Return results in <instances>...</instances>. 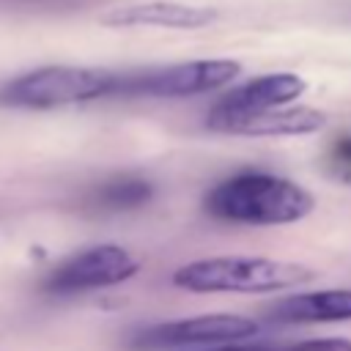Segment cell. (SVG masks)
Returning a JSON list of instances; mask_svg holds the SVG:
<instances>
[{
	"instance_id": "9c48e42d",
	"label": "cell",
	"mask_w": 351,
	"mask_h": 351,
	"mask_svg": "<svg viewBox=\"0 0 351 351\" xmlns=\"http://www.w3.org/2000/svg\"><path fill=\"white\" fill-rule=\"evenodd\" d=\"M307 82L299 74H266L258 80H250L222 96L211 112H250V110H266V107H280L304 93Z\"/></svg>"
},
{
	"instance_id": "3957f363",
	"label": "cell",
	"mask_w": 351,
	"mask_h": 351,
	"mask_svg": "<svg viewBox=\"0 0 351 351\" xmlns=\"http://www.w3.org/2000/svg\"><path fill=\"white\" fill-rule=\"evenodd\" d=\"M115 74L101 69H82V66H44L27 71L0 88V104L8 107H30V110H49L77 101H90L99 96H112L118 88Z\"/></svg>"
},
{
	"instance_id": "52a82bcc",
	"label": "cell",
	"mask_w": 351,
	"mask_h": 351,
	"mask_svg": "<svg viewBox=\"0 0 351 351\" xmlns=\"http://www.w3.org/2000/svg\"><path fill=\"white\" fill-rule=\"evenodd\" d=\"M326 123V115L313 107H266L250 112H208L206 126L225 134L244 137H282V134H310Z\"/></svg>"
},
{
	"instance_id": "8992f818",
	"label": "cell",
	"mask_w": 351,
	"mask_h": 351,
	"mask_svg": "<svg viewBox=\"0 0 351 351\" xmlns=\"http://www.w3.org/2000/svg\"><path fill=\"white\" fill-rule=\"evenodd\" d=\"M258 332V324L244 315H195L181 321H167L151 326L137 335L140 348H178V346H217V343H236L247 340Z\"/></svg>"
},
{
	"instance_id": "277c9868",
	"label": "cell",
	"mask_w": 351,
	"mask_h": 351,
	"mask_svg": "<svg viewBox=\"0 0 351 351\" xmlns=\"http://www.w3.org/2000/svg\"><path fill=\"white\" fill-rule=\"evenodd\" d=\"M239 71L241 66L236 60H189V63H176L140 77H121L115 93L156 96V99L195 96V93H206L233 82Z\"/></svg>"
},
{
	"instance_id": "6da1fadb",
	"label": "cell",
	"mask_w": 351,
	"mask_h": 351,
	"mask_svg": "<svg viewBox=\"0 0 351 351\" xmlns=\"http://www.w3.org/2000/svg\"><path fill=\"white\" fill-rule=\"evenodd\" d=\"M313 195L271 173H239L206 195V208L241 225H291L313 211Z\"/></svg>"
},
{
	"instance_id": "30bf717a",
	"label": "cell",
	"mask_w": 351,
	"mask_h": 351,
	"mask_svg": "<svg viewBox=\"0 0 351 351\" xmlns=\"http://www.w3.org/2000/svg\"><path fill=\"white\" fill-rule=\"evenodd\" d=\"M271 321L282 324H326V321H351V291H310L293 293L277 302L269 313Z\"/></svg>"
},
{
	"instance_id": "ba28073f",
	"label": "cell",
	"mask_w": 351,
	"mask_h": 351,
	"mask_svg": "<svg viewBox=\"0 0 351 351\" xmlns=\"http://www.w3.org/2000/svg\"><path fill=\"white\" fill-rule=\"evenodd\" d=\"M217 19L214 8L203 5H184V3H170V0H156V3H140V5H123L112 8L101 16L104 25L110 27H173V30H195L206 27Z\"/></svg>"
},
{
	"instance_id": "5b68a950",
	"label": "cell",
	"mask_w": 351,
	"mask_h": 351,
	"mask_svg": "<svg viewBox=\"0 0 351 351\" xmlns=\"http://www.w3.org/2000/svg\"><path fill=\"white\" fill-rule=\"evenodd\" d=\"M140 271V263L118 244H99L90 247L66 263H60L47 280L44 288L52 293H80L104 285H118Z\"/></svg>"
},
{
	"instance_id": "4fadbf2b",
	"label": "cell",
	"mask_w": 351,
	"mask_h": 351,
	"mask_svg": "<svg viewBox=\"0 0 351 351\" xmlns=\"http://www.w3.org/2000/svg\"><path fill=\"white\" fill-rule=\"evenodd\" d=\"M329 162H332L335 173H340L343 178H351V134L340 137V140L332 145Z\"/></svg>"
},
{
	"instance_id": "7a4b0ae2",
	"label": "cell",
	"mask_w": 351,
	"mask_h": 351,
	"mask_svg": "<svg viewBox=\"0 0 351 351\" xmlns=\"http://www.w3.org/2000/svg\"><path fill=\"white\" fill-rule=\"evenodd\" d=\"M313 277V269L293 261L219 255L184 263L173 271V285L192 293H269L310 282Z\"/></svg>"
},
{
	"instance_id": "5bb4252c",
	"label": "cell",
	"mask_w": 351,
	"mask_h": 351,
	"mask_svg": "<svg viewBox=\"0 0 351 351\" xmlns=\"http://www.w3.org/2000/svg\"><path fill=\"white\" fill-rule=\"evenodd\" d=\"M217 351H269V348H250V346H222Z\"/></svg>"
},
{
	"instance_id": "8fae6325",
	"label": "cell",
	"mask_w": 351,
	"mask_h": 351,
	"mask_svg": "<svg viewBox=\"0 0 351 351\" xmlns=\"http://www.w3.org/2000/svg\"><path fill=\"white\" fill-rule=\"evenodd\" d=\"M154 195V186L145 178H115L99 189V206L123 211V208H137L148 203Z\"/></svg>"
},
{
	"instance_id": "7c38bea8",
	"label": "cell",
	"mask_w": 351,
	"mask_h": 351,
	"mask_svg": "<svg viewBox=\"0 0 351 351\" xmlns=\"http://www.w3.org/2000/svg\"><path fill=\"white\" fill-rule=\"evenodd\" d=\"M285 351H351L348 337H315V340H302Z\"/></svg>"
}]
</instances>
